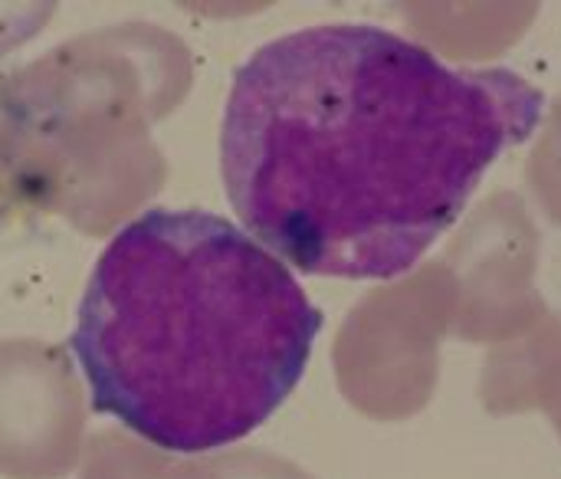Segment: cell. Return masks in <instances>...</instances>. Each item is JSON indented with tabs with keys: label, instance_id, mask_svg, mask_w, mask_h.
Returning a JSON list of instances; mask_svg holds the SVG:
<instances>
[{
	"label": "cell",
	"instance_id": "cell-2",
	"mask_svg": "<svg viewBox=\"0 0 561 479\" xmlns=\"http://www.w3.org/2000/svg\"><path fill=\"white\" fill-rule=\"evenodd\" d=\"M322 309L283 260L201 207H154L99 253L69 352L92 408L168 454L260 431L299 388Z\"/></svg>",
	"mask_w": 561,
	"mask_h": 479
},
{
	"label": "cell",
	"instance_id": "cell-1",
	"mask_svg": "<svg viewBox=\"0 0 561 479\" xmlns=\"http://www.w3.org/2000/svg\"><path fill=\"white\" fill-rule=\"evenodd\" d=\"M546 92L510 66H454L375 23H319L253 49L220 122L247 233L325 280H398L533 138Z\"/></svg>",
	"mask_w": 561,
	"mask_h": 479
}]
</instances>
